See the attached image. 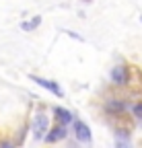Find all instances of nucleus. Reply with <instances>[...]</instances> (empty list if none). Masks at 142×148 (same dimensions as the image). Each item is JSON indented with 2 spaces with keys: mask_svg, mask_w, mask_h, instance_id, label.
Returning <instances> with one entry per match:
<instances>
[{
  "mask_svg": "<svg viewBox=\"0 0 142 148\" xmlns=\"http://www.w3.org/2000/svg\"><path fill=\"white\" fill-rule=\"evenodd\" d=\"M140 21H142V16H140Z\"/></svg>",
  "mask_w": 142,
  "mask_h": 148,
  "instance_id": "14",
  "label": "nucleus"
},
{
  "mask_svg": "<svg viewBox=\"0 0 142 148\" xmlns=\"http://www.w3.org/2000/svg\"><path fill=\"white\" fill-rule=\"evenodd\" d=\"M115 148H132V146H130L128 142H123V140H117V142H115Z\"/></svg>",
  "mask_w": 142,
  "mask_h": 148,
  "instance_id": "12",
  "label": "nucleus"
},
{
  "mask_svg": "<svg viewBox=\"0 0 142 148\" xmlns=\"http://www.w3.org/2000/svg\"><path fill=\"white\" fill-rule=\"evenodd\" d=\"M103 109H105V113H109V115H121V113L128 111V105L123 101H119V99H109L103 105Z\"/></svg>",
  "mask_w": 142,
  "mask_h": 148,
  "instance_id": "6",
  "label": "nucleus"
},
{
  "mask_svg": "<svg viewBox=\"0 0 142 148\" xmlns=\"http://www.w3.org/2000/svg\"><path fill=\"white\" fill-rule=\"evenodd\" d=\"M33 82H37L41 88H45V90H49V92H54L56 97H64V90H62V86L56 82V80H49V78H41V76H35V74H31L29 76Z\"/></svg>",
  "mask_w": 142,
  "mask_h": 148,
  "instance_id": "3",
  "label": "nucleus"
},
{
  "mask_svg": "<svg viewBox=\"0 0 142 148\" xmlns=\"http://www.w3.org/2000/svg\"><path fill=\"white\" fill-rule=\"evenodd\" d=\"M130 111H132V115H134L136 119H140V121H142V101L134 103V105L130 107Z\"/></svg>",
  "mask_w": 142,
  "mask_h": 148,
  "instance_id": "9",
  "label": "nucleus"
},
{
  "mask_svg": "<svg viewBox=\"0 0 142 148\" xmlns=\"http://www.w3.org/2000/svg\"><path fill=\"white\" fill-rule=\"evenodd\" d=\"M115 138H117V140H123V142H128V140H130V130H123V127L115 130Z\"/></svg>",
  "mask_w": 142,
  "mask_h": 148,
  "instance_id": "10",
  "label": "nucleus"
},
{
  "mask_svg": "<svg viewBox=\"0 0 142 148\" xmlns=\"http://www.w3.org/2000/svg\"><path fill=\"white\" fill-rule=\"evenodd\" d=\"M39 25H41V16L37 14V16L29 18V21H23V23H21V29H23V31H35Z\"/></svg>",
  "mask_w": 142,
  "mask_h": 148,
  "instance_id": "8",
  "label": "nucleus"
},
{
  "mask_svg": "<svg viewBox=\"0 0 142 148\" xmlns=\"http://www.w3.org/2000/svg\"><path fill=\"white\" fill-rule=\"evenodd\" d=\"M49 130V117L45 111H37L33 117V138L35 140H43V136Z\"/></svg>",
  "mask_w": 142,
  "mask_h": 148,
  "instance_id": "1",
  "label": "nucleus"
},
{
  "mask_svg": "<svg viewBox=\"0 0 142 148\" xmlns=\"http://www.w3.org/2000/svg\"><path fill=\"white\" fill-rule=\"evenodd\" d=\"M0 148H14V144L10 140H2V142H0Z\"/></svg>",
  "mask_w": 142,
  "mask_h": 148,
  "instance_id": "11",
  "label": "nucleus"
},
{
  "mask_svg": "<svg viewBox=\"0 0 142 148\" xmlns=\"http://www.w3.org/2000/svg\"><path fill=\"white\" fill-rule=\"evenodd\" d=\"M66 125H62V123H58L56 127H51V130H47V134L43 136V140L47 142V144H56V142H60V140H64L66 138Z\"/></svg>",
  "mask_w": 142,
  "mask_h": 148,
  "instance_id": "5",
  "label": "nucleus"
},
{
  "mask_svg": "<svg viewBox=\"0 0 142 148\" xmlns=\"http://www.w3.org/2000/svg\"><path fill=\"white\" fill-rule=\"evenodd\" d=\"M111 82L113 84H117V86H126L128 82H130V68L126 66V64H117V66H113L111 68Z\"/></svg>",
  "mask_w": 142,
  "mask_h": 148,
  "instance_id": "2",
  "label": "nucleus"
},
{
  "mask_svg": "<svg viewBox=\"0 0 142 148\" xmlns=\"http://www.w3.org/2000/svg\"><path fill=\"white\" fill-rule=\"evenodd\" d=\"M72 123H74V136H76V140H78V142L88 144V142L93 140V136H91V127H88L82 119H74Z\"/></svg>",
  "mask_w": 142,
  "mask_h": 148,
  "instance_id": "4",
  "label": "nucleus"
},
{
  "mask_svg": "<svg viewBox=\"0 0 142 148\" xmlns=\"http://www.w3.org/2000/svg\"><path fill=\"white\" fill-rule=\"evenodd\" d=\"M54 113H56L58 123H62V125H68V123H72V121H74V115L70 113L68 109H64V107H56V109H54Z\"/></svg>",
  "mask_w": 142,
  "mask_h": 148,
  "instance_id": "7",
  "label": "nucleus"
},
{
  "mask_svg": "<svg viewBox=\"0 0 142 148\" xmlns=\"http://www.w3.org/2000/svg\"><path fill=\"white\" fill-rule=\"evenodd\" d=\"M84 2H91V0H84Z\"/></svg>",
  "mask_w": 142,
  "mask_h": 148,
  "instance_id": "13",
  "label": "nucleus"
}]
</instances>
